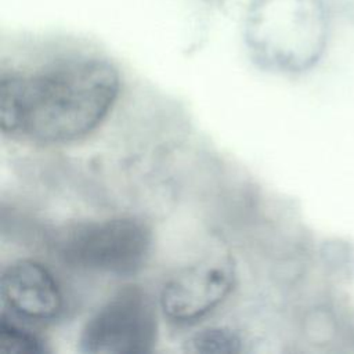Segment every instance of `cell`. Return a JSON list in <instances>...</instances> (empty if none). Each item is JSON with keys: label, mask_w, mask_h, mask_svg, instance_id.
I'll use <instances>...</instances> for the list:
<instances>
[{"label": "cell", "mask_w": 354, "mask_h": 354, "mask_svg": "<svg viewBox=\"0 0 354 354\" xmlns=\"http://www.w3.org/2000/svg\"><path fill=\"white\" fill-rule=\"evenodd\" d=\"M119 93V71L95 55L69 57L33 72L1 71L0 129L36 144L73 142L100 127Z\"/></svg>", "instance_id": "1"}, {"label": "cell", "mask_w": 354, "mask_h": 354, "mask_svg": "<svg viewBox=\"0 0 354 354\" xmlns=\"http://www.w3.org/2000/svg\"><path fill=\"white\" fill-rule=\"evenodd\" d=\"M335 17L329 0H253L243 25L248 53L266 71L304 73L324 58Z\"/></svg>", "instance_id": "2"}, {"label": "cell", "mask_w": 354, "mask_h": 354, "mask_svg": "<svg viewBox=\"0 0 354 354\" xmlns=\"http://www.w3.org/2000/svg\"><path fill=\"white\" fill-rule=\"evenodd\" d=\"M152 246L151 227L133 216L71 224L57 232L54 242L57 256L69 267L115 277L140 272Z\"/></svg>", "instance_id": "3"}, {"label": "cell", "mask_w": 354, "mask_h": 354, "mask_svg": "<svg viewBox=\"0 0 354 354\" xmlns=\"http://www.w3.org/2000/svg\"><path fill=\"white\" fill-rule=\"evenodd\" d=\"M158 339L156 306L140 285L113 292L84 322L79 350L88 354H141Z\"/></svg>", "instance_id": "4"}, {"label": "cell", "mask_w": 354, "mask_h": 354, "mask_svg": "<svg viewBox=\"0 0 354 354\" xmlns=\"http://www.w3.org/2000/svg\"><path fill=\"white\" fill-rule=\"evenodd\" d=\"M236 267L230 254H210L180 267L163 282L158 304L174 325H192L218 308L232 293Z\"/></svg>", "instance_id": "5"}, {"label": "cell", "mask_w": 354, "mask_h": 354, "mask_svg": "<svg viewBox=\"0 0 354 354\" xmlns=\"http://www.w3.org/2000/svg\"><path fill=\"white\" fill-rule=\"evenodd\" d=\"M3 303L18 318L32 322H51L64 311V293L46 264L19 259L8 264L0 279Z\"/></svg>", "instance_id": "6"}, {"label": "cell", "mask_w": 354, "mask_h": 354, "mask_svg": "<svg viewBox=\"0 0 354 354\" xmlns=\"http://www.w3.org/2000/svg\"><path fill=\"white\" fill-rule=\"evenodd\" d=\"M245 350L239 332L228 326H209L191 335L184 342V351L199 354H235Z\"/></svg>", "instance_id": "7"}, {"label": "cell", "mask_w": 354, "mask_h": 354, "mask_svg": "<svg viewBox=\"0 0 354 354\" xmlns=\"http://www.w3.org/2000/svg\"><path fill=\"white\" fill-rule=\"evenodd\" d=\"M0 348L12 354H44L50 351L41 336L4 313L0 317Z\"/></svg>", "instance_id": "8"}, {"label": "cell", "mask_w": 354, "mask_h": 354, "mask_svg": "<svg viewBox=\"0 0 354 354\" xmlns=\"http://www.w3.org/2000/svg\"><path fill=\"white\" fill-rule=\"evenodd\" d=\"M336 17L354 25V0H329Z\"/></svg>", "instance_id": "9"}]
</instances>
